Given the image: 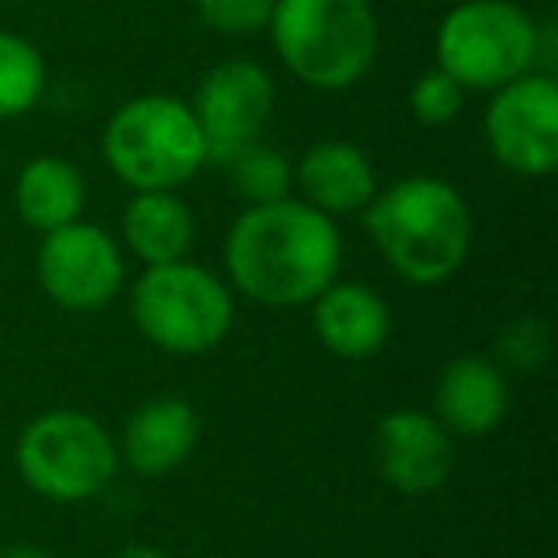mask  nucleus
<instances>
[{
  "label": "nucleus",
  "mask_w": 558,
  "mask_h": 558,
  "mask_svg": "<svg viewBox=\"0 0 558 558\" xmlns=\"http://www.w3.org/2000/svg\"><path fill=\"white\" fill-rule=\"evenodd\" d=\"M341 230L303 199L245 207L226 233L230 283L260 306H311L341 276Z\"/></svg>",
  "instance_id": "nucleus-1"
},
{
  "label": "nucleus",
  "mask_w": 558,
  "mask_h": 558,
  "mask_svg": "<svg viewBox=\"0 0 558 558\" xmlns=\"http://www.w3.org/2000/svg\"><path fill=\"white\" fill-rule=\"evenodd\" d=\"M367 238L383 260L417 288H436L466 264L474 218L459 187L440 177H405L364 207Z\"/></svg>",
  "instance_id": "nucleus-2"
},
{
  "label": "nucleus",
  "mask_w": 558,
  "mask_h": 558,
  "mask_svg": "<svg viewBox=\"0 0 558 558\" xmlns=\"http://www.w3.org/2000/svg\"><path fill=\"white\" fill-rule=\"evenodd\" d=\"M268 35L279 62L322 93L352 88L379 50V20L367 0H276Z\"/></svg>",
  "instance_id": "nucleus-3"
},
{
  "label": "nucleus",
  "mask_w": 558,
  "mask_h": 558,
  "mask_svg": "<svg viewBox=\"0 0 558 558\" xmlns=\"http://www.w3.org/2000/svg\"><path fill=\"white\" fill-rule=\"evenodd\" d=\"M104 161L134 192H177L207 165L192 104L177 96H134L104 126Z\"/></svg>",
  "instance_id": "nucleus-4"
},
{
  "label": "nucleus",
  "mask_w": 558,
  "mask_h": 558,
  "mask_svg": "<svg viewBox=\"0 0 558 558\" xmlns=\"http://www.w3.org/2000/svg\"><path fill=\"white\" fill-rule=\"evenodd\" d=\"M131 318L154 349L169 356H203L230 333L233 295L203 264H149L131 288Z\"/></svg>",
  "instance_id": "nucleus-5"
},
{
  "label": "nucleus",
  "mask_w": 558,
  "mask_h": 558,
  "mask_svg": "<svg viewBox=\"0 0 558 558\" xmlns=\"http://www.w3.org/2000/svg\"><path fill=\"white\" fill-rule=\"evenodd\" d=\"M436 65L463 88L494 93L539 65V24L512 0H463L436 32Z\"/></svg>",
  "instance_id": "nucleus-6"
},
{
  "label": "nucleus",
  "mask_w": 558,
  "mask_h": 558,
  "mask_svg": "<svg viewBox=\"0 0 558 558\" xmlns=\"http://www.w3.org/2000/svg\"><path fill=\"white\" fill-rule=\"evenodd\" d=\"M20 478L39 497L77 505L104 494L119 471V444L81 410H47L16 440Z\"/></svg>",
  "instance_id": "nucleus-7"
},
{
  "label": "nucleus",
  "mask_w": 558,
  "mask_h": 558,
  "mask_svg": "<svg viewBox=\"0 0 558 558\" xmlns=\"http://www.w3.org/2000/svg\"><path fill=\"white\" fill-rule=\"evenodd\" d=\"M35 279L54 306L70 314H96L123 291V248L108 230L77 218L62 230L43 233Z\"/></svg>",
  "instance_id": "nucleus-8"
},
{
  "label": "nucleus",
  "mask_w": 558,
  "mask_h": 558,
  "mask_svg": "<svg viewBox=\"0 0 558 558\" xmlns=\"http://www.w3.org/2000/svg\"><path fill=\"white\" fill-rule=\"evenodd\" d=\"M482 134L497 165L517 177H550L558 169V85L550 73H524L494 88Z\"/></svg>",
  "instance_id": "nucleus-9"
},
{
  "label": "nucleus",
  "mask_w": 558,
  "mask_h": 558,
  "mask_svg": "<svg viewBox=\"0 0 558 558\" xmlns=\"http://www.w3.org/2000/svg\"><path fill=\"white\" fill-rule=\"evenodd\" d=\"M271 104H276V85L264 73V65L245 62V58L215 65L199 81L192 100V116L199 123L207 161L222 165L238 149L260 142L271 119Z\"/></svg>",
  "instance_id": "nucleus-10"
},
{
  "label": "nucleus",
  "mask_w": 558,
  "mask_h": 558,
  "mask_svg": "<svg viewBox=\"0 0 558 558\" xmlns=\"http://www.w3.org/2000/svg\"><path fill=\"white\" fill-rule=\"evenodd\" d=\"M375 471L390 489L405 497L433 494L456 466L451 436L425 410H390L379 417L372 436Z\"/></svg>",
  "instance_id": "nucleus-11"
},
{
  "label": "nucleus",
  "mask_w": 558,
  "mask_h": 558,
  "mask_svg": "<svg viewBox=\"0 0 558 558\" xmlns=\"http://www.w3.org/2000/svg\"><path fill=\"white\" fill-rule=\"evenodd\" d=\"M509 413V379L489 356H456L433 390V417L448 436H489Z\"/></svg>",
  "instance_id": "nucleus-12"
},
{
  "label": "nucleus",
  "mask_w": 558,
  "mask_h": 558,
  "mask_svg": "<svg viewBox=\"0 0 558 558\" xmlns=\"http://www.w3.org/2000/svg\"><path fill=\"white\" fill-rule=\"evenodd\" d=\"M199 444V413L187 398L157 395L146 398L138 410L126 417L119 459H126L142 478H161L172 474Z\"/></svg>",
  "instance_id": "nucleus-13"
},
{
  "label": "nucleus",
  "mask_w": 558,
  "mask_h": 558,
  "mask_svg": "<svg viewBox=\"0 0 558 558\" xmlns=\"http://www.w3.org/2000/svg\"><path fill=\"white\" fill-rule=\"evenodd\" d=\"M314 333L337 360H372L390 337V306L360 279L337 276L314 299Z\"/></svg>",
  "instance_id": "nucleus-14"
},
{
  "label": "nucleus",
  "mask_w": 558,
  "mask_h": 558,
  "mask_svg": "<svg viewBox=\"0 0 558 558\" xmlns=\"http://www.w3.org/2000/svg\"><path fill=\"white\" fill-rule=\"evenodd\" d=\"M295 184L303 203L318 207L322 215H364V207L379 192V177L367 154L352 142L326 138L311 146L295 165Z\"/></svg>",
  "instance_id": "nucleus-15"
},
{
  "label": "nucleus",
  "mask_w": 558,
  "mask_h": 558,
  "mask_svg": "<svg viewBox=\"0 0 558 558\" xmlns=\"http://www.w3.org/2000/svg\"><path fill=\"white\" fill-rule=\"evenodd\" d=\"M195 241V210L177 192H134L123 207V245L142 264L184 260Z\"/></svg>",
  "instance_id": "nucleus-16"
},
{
  "label": "nucleus",
  "mask_w": 558,
  "mask_h": 558,
  "mask_svg": "<svg viewBox=\"0 0 558 558\" xmlns=\"http://www.w3.org/2000/svg\"><path fill=\"white\" fill-rule=\"evenodd\" d=\"M85 177L77 172V165L54 154L32 157L16 177V210L35 233L77 222L85 210Z\"/></svg>",
  "instance_id": "nucleus-17"
},
{
  "label": "nucleus",
  "mask_w": 558,
  "mask_h": 558,
  "mask_svg": "<svg viewBox=\"0 0 558 558\" xmlns=\"http://www.w3.org/2000/svg\"><path fill=\"white\" fill-rule=\"evenodd\" d=\"M43 88H47L43 54L24 35L0 32V123L27 116L39 104Z\"/></svg>",
  "instance_id": "nucleus-18"
},
{
  "label": "nucleus",
  "mask_w": 558,
  "mask_h": 558,
  "mask_svg": "<svg viewBox=\"0 0 558 558\" xmlns=\"http://www.w3.org/2000/svg\"><path fill=\"white\" fill-rule=\"evenodd\" d=\"M222 169L230 172L233 192L245 199V207L288 199L291 184H295V165L279 154V149L264 146V142L238 149L230 161H222Z\"/></svg>",
  "instance_id": "nucleus-19"
},
{
  "label": "nucleus",
  "mask_w": 558,
  "mask_h": 558,
  "mask_svg": "<svg viewBox=\"0 0 558 558\" xmlns=\"http://www.w3.org/2000/svg\"><path fill=\"white\" fill-rule=\"evenodd\" d=\"M463 100H466V88L451 73H444L440 65L421 73L410 88V111L421 126H448L463 111Z\"/></svg>",
  "instance_id": "nucleus-20"
},
{
  "label": "nucleus",
  "mask_w": 558,
  "mask_h": 558,
  "mask_svg": "<svg viewBox=\"0 0 558 558\" xmlns=\"http://www.w3.org/2000/svg\"><path fill=\"white\" fill-rule=\"evenodd\" d=\"M497 367H509V372H535V367L547 360L550 352V333L543 318H517L497 333Z\"/></svg>",
  "instance_id": "nucleus-21"
},
{
  "label": "nucleus",
  "mask_w": 558,
  "mask_h": 558,
  "mask_svg": "<svg viewBox=\"0 0 558 558\" xmlns=\"http://www.w3.org/2000/svg\"><path fill=\"white\" fill-rule=\"evenodd\" d=\"M271 4L276 0H195V12L210 32L245 39V35L268 32Z\"/></svg>",
  "instance_id": "nucleus-22"
},
{
  "label": "nucleus",
  "mask_w": 558,
  "mask_h": 558,
  "mask_svg": "<svg viewBox=\"0 0 558 558\" xmlns=\"http://www.w3.org/2000/svg\"><path fill=\"white\" fill-rule=\"evenodd\" d=\"M111 558H172V555H169V550H161V547H154V543H131V547L116 550Z\"/></svg>",
  "instance_id": "nucleus-23"
},
{
  "label": "nucleus",
  "mask_w": 558,
  "mask_h": 558,
  "mask_svg": "<svg viewBox=\"0 0 558 558\" xmlns=\"http://www.w3.org/2000/svg\"><path fill=\"white\" fill-rule=\"evenodd\" d=\"M0 558H58V555H50L47 547H35V543H16V547L0 550Z\"/></svg>",
  "instance_id": "nucleus-24"
}]
</instances>
